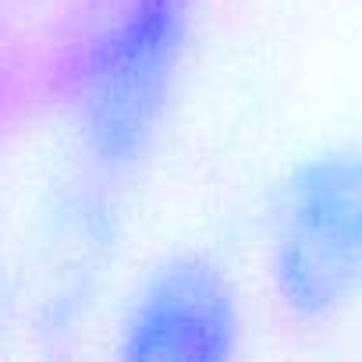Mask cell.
<instances>
[{
    "label": "cell",
    "instance_id": "6da1fadb",
    "mask_svg": "<svg viewBox=\"0 0 362 362\" xmlns=\"http://www.w3.org/2000/svg\"><path fill=\"white\" fill-rule=\"evenodd\" d=\"M196 33V0H68L50 50V86L103 177L153 153Z\"/></svg>",
    "mask_w": 362,
    "mask_h": 362
},
{
    "label": "cell",
    "instance_id": "7a4b0ae2",
    "mask_svg": "<svg viewBox=\"0 0 362 362\" xmlns=\"http://www.w3.org/2000/svg\"><path fill=\"white\" fill-rule=\"evenodd\" d=\"M267 288L295 327H334L362 309V142L291 163L267 214Z\"/></svg>",
    "mask_w": 362,
    "mask_h": 362
},
{
    "label": "cell",
    "instance_id": "3957f363",
    "mask_svg": "<svg viewBox=\"0 0 362 362\" xmlns=\"http://www.w3.org/2000/svg\"><path fill=\"white\" fill-rule=\"evenodd\" d=\"M238 341L235 281L206 252L160 259L132 291L117 327V355L142 362H221Z\"/></svg>",
    "mask_w": 362,
    "mask_h": 362
}]
</instances>
